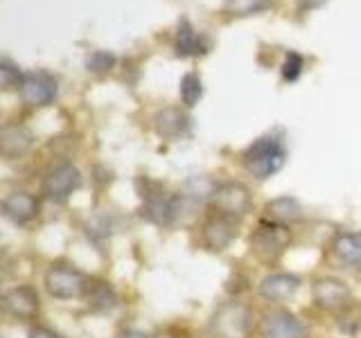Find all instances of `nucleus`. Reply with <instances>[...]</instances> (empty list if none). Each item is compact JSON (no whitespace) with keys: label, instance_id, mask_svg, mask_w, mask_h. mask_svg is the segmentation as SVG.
<instances>
[{"label":"nucleus","instance_id":"9d476101","mask_svg":"<svg viewBox=\"0 0 361 338\" xmlns=\"http://www.w3.org/2000/svg\"><path fill=\"white\" fill-rule=\"evenodd\" d=\"M199 230L201 246L210 253H221L237 239V221L217 212H210V217L201 223Z\"/></svg>","mask_w":361,"mask_h":338},{"label":"nucleus","instance_id":"39448f33","mask_svg":"<svg viewBox=\"0 0 361 338\" xmlns=\"http://www.w3.org/2000/svg\"><path fill=\"white\" fill-rule=\"evenodd\" d=\"M208 203L212 212L231 217L235 221L244 219L246 214L253 210L251 189L244 183H240V180H224V183H217Z\"/></svg>","mask_w":361,"mask_h":338},{"label":"nucleus","instance_id":"412c9836","mask_svg":"<svg viewBox=\"0 0 361 338\" xmlns=\"http://www.w3.org/2000/svg\"><path fill=\"white\" fill-rule=\"evenodd\" d=\"M271 7V0H224V11L228 16H253Z\"/></svg>","mask_w":361,"mask_h":338},{"label":"nucleus","instance_id":"4be33fe9","mask_svg":"<svg viewBox=\"0 0 361 338\" xmlns=\"http://www.w3.org/2000/svg\"><path fill=\"white\" fill-rule=\"evenodd\" d=\"M180 101H183V106L192 108L197 106V101L201 99L203 95V84H201V77L197 73H188L183 75V79H180Z\"/></svg>","mask_w":361,"mask_h":338},{"label":"nucleus","instance_id":"ddd939ff","mask_svg":"<svg viewBox=\"0 0 361 338\" xmlns=\"http://www.w3.org/2000/svg\"><path fill=\"white\" fill-rule=\"evenodd\" d=\"M39 214V201L30 192H9L3 199V217L14 225H25Z\"/></svg>","mask_w":361,"mask_h":338},{"label":"nucleus","instance_id":"9b49d317","mask_svg":"<svg viewBox=\"0 0 361 338\" xmlns=\"http://www.w3.org/2000/svg\"><path fill=\"white\" fill-rule=\"evenodd\" d=\"M3 309L9 318L20 320V323H30L37 320L39 309H41V300L37 289H32L27 284H18L11 287L3 293Z\"/></svg>","mask_w":361,"mask_h":338},{"label":"nucleus","instance_id":"cd10ccee","mask_svg":"<svg viewBox=\"0 0 361 338\" xmlns=\"http://www.w3.org/2000/svg\"><path fill=\"white\" fill-rule=\"evenodd\" d=\"M118 338H149L145 332H138V330H127V332H122Z\"/></svg>","mask_w":361,"mask_h":338},{"label":"nucleus","instance_id":"423d86ee","mask_svg":"<svg viewBox=\"0 0 361 338\" xmlns=\"http://www.w3.org/2000/svg\"><path fill=\"white\" fill-rule=\"evenodd\" d=\"M251 325V311L240 302H228L214 311L210 332L214 338H246Z\"/></svg>","mask_w":361,"mask_h":338},{"label":"nucleus","instance_id":"f257e3e1","mask_svg":"<svg viewBox=\"0 0 361 338\" xmlns=\"http://www.w3.org/2000/svg\"><path fill=\"white\" fill-rule=\"evenodd\" d=\"M246 172L257 180H269L276 176L287 163V146L282 135L278 133H267L262 138L253 140L246 146L242 156Z\"/></svg>","mask_w":361,"mask_h":338},{"label":"nucleus","instance_id":"5701e85b","mask_svg":"<svg viewBox=\"0 0 361 338\" xmlns=\"http://www.w3.org/2000/svg\"><path fill=\"white\" fill-rule=\"evenodd\" d=\"M23 79H25V75L18 70V65L14 61H11V59H3V61H0V84H3L5 90L20 88Z\"/></svg>","mask_w":361,"mask_h":338},{"label":"nucleus","instance_id":"a211bd4d","mask_svg":"<svg viewBox=\"0 0 361 338\" xmlns=\"http://www.w3.org/2000/svg\"><path fill=\"white\" fill-rule=\"evenodd\" d=\"M302 217V206L298 199L293 196H278L274 201H269L264 206V219L282 223V225H291Z\"/></svg>","mask_w":361,"mask_h":338},{"label":"nucleus","instance_id":"20e7f679","mask_svg":"<svg viewBox=\"0 0 361 338\" xmlns=\"http://www.w3.org/2000/svg\"><path fill=\"white\" fill-rule=\"evenodd\" d=\"M291 244L289 225L262 221L251 232V255L264 264H276Z\"/></svg>","mask_w":361,"mask_h":338},{"label":"nucleus","instance_id":"7ed1b4c3","mask_svg":"<svg viewBox=\"0 0 361 338\" xmlns=\"http://www.w3.org/2000/svg\"><path fill=\"white\" fill-rule=\"evenodd\" d=\"M140 199H142V217H147L156 225H172L178 217L180 196L169 194V192L154 180H138Z\"/></svg>","mask_w":361,"mask_h":338},{"label":"nucleus","instance_id":"2eb2a0df","mask_svg":"<svg viewBox=\"0 0 361 338\" xmlns=\"http://www.w3.org/2000/svg\"><path fill=\"white\" fill-rule=\"evenodd\" d=\"M154 129L165 140H178V138H183V135H188L190 118L180 108L169 106V108H163V111L156 113Z\"/></svg>","mask_w":361,"mask_h":338},{"label":"nucleus","instance_id":"aec40b11","mask_svg":"<svg viewBox=\"0 0 361 338\" xmlns=\"http://www.w3.org/2000/svg\"><path fill=\"white\" fill-rule=\"evenodd\" d=\"M86 298H88V307L95 311H111L118 304L116 291H113L106 282H95V284H90Z\"/></svg>","mask_w":361,"mask_h":338},{"label":"nucleus","instance_id":"0eeeda50","mask_svg":"<svg viewBox=\"0 0 361 338\" xmlns=\"http://www.w3.org/2000/svg\"><path fill=\"white\" fill-rule=\"evenodd\" d=\"M312 300L323 311H341L353 302V291L341 277L323 275L312 282Z\"/></svg>","mask_w":361,"mask_h":338},{"label":"nucleus","instance_id":"1a4fd4ad","mask_svg":"<svg viewBox=\"0 0 361 338\" xmlns=\"http://www.w3.org/2000/svg\"><path fill=\"white\" fill-rule=\"evenodd\" d=\"M23 104L30 108H43L50 106L56 97V79L45 70L25 73V79L18 88Z\"/></svg>","mask_w":361,"mask_h":338},{"label":"nucleus","instance_id":"b1692460","mask_svg":"<svg viewBox=\"0 0 361 338\" xmlns=\"http://www.w3.org/2000/svg\"><path fill=\"white\" fill-rule=\"evenodd\" d=\"M302 65H305L302 56L298 52H289L285 56V63H282V79L285 82H296L302 73Z\"/></svg>","mask_w":361,"mask_h":338},{"label":"nucleus","instance_id":"f3484780","mask_svg":"<svg viewBox=\"0 0 361 338\" xmlns=\"http://www.w3.org/2000/svg\"><path fill=\"white\" fill-rule=\"evenodd\" d=\"M174 52L178 56H199V54H206V41H203L201 34L190 25V20H180L178 27H176V37H174Z\"/></svg>","mask_w":361,"mask_h":338},{"label":"nucleus","instance_id":"dca6fc26","mask_svg":"<svg viewBox=\"0 0 361 338\" xmlns=\"http://www.w3.org/2000/svg\"><path fill=\"white\" fill-rule=\"evenodd\" d=\"M330 248L338 264L361 268V232H336Z\"/></svg>","mask_w":361,"mask_h":338},{"label":"nucleus","instance_id":"bb28decb","mask_svg":"<svg viewBox=\"0 0 361 338\" xmlns=\"http://www.w3.org/2000/svg\"><path fill=\"white\" fill-rule=\"evenodd\" d=\"M296 3H298V9L300 11H312V9L323 7L327 0H296Z\"/></svg>","mask_w":361,"mask_h":338},{"label":"nucleus","instance_id":"4468645a","mask_svg":"<svg viewBox=\"0 0 361 338\" xmlns=\"http://www.w3.org/2000/svg\"><path fill=\"white\" fill-rule=\"evenodd\" d=\"M300 289V277L293 273H271L262 277L257 287L259 298H264L267 302H285L289 298L296 296V291Z\"/></svg>","mask_w":361,"mask_h":338},{"label":"nucleus","instance_id":"f03ea898","mask_svg":"<svg viewBox=\"0 0 361 338\" xmlns=\"http://www.w3.org/2000/svg\"><path fill=\"white\" fill-rule=\"evenodd\" d=\"M90 277L79 270L73 264H66V262H56L52 264L43 275V287L48 291L50 298L56 300H79V298H86V293L90 289Z\"/></svg>","mask_w":361,"mask_h":338},{"label":"nucleus","instance_id":"393cba45","mask_svg":"<svg viewBox=\"0 0 361 338\" xmlns=\"http://www.w3.org/2000/svg\"><path fill=\"white\" fill-rule=\"evenodd\" d=\"M113 63H116V56L109 52H93L86 59V68L90 73H109Z\"/></svg>","mask_w":361,"mask_h":338},{"label":"nucleus","instance_id":"f8f14e48","mask_svg":"<svg viewBox=\"0 0 361 338\" xmlns=\"http://www.w3.org/2000/svg\"><path fill=\"white\" fill-rule=\"evenodd\" d=\"M259 336L262 338H307L302 320L296 313L287 309L267 311L259 323Z\"/></svg>","mask_w":361,"mask_h":338},{"label":"nucleus","instance_id":"6e6552de","mask_svg":"<svg viewBox=\"0 0 361 338\" xmlns=\"http://www.w3.org/2000/svg\"><path fill=\"white\" fill-rule=\"evenodd\" d=\"M82 185V172L73 163H61L52 167L43 178V194L54 203H63Z\"/></svg>","mask_w":361,"mask_h":338},{"label":"nucleus","instance_id":"a878e982","mask_svg":"<svg viewBox=\"0 0 361 338\" xmlns=\"http://www.w3.org/2000/svg\"><path fill=\"white\" fill-rule=\"evenodd\" d=\"M27 338H63V336L56 334L54 330H50V327L37 325V327H32V330H30V336Z\"/></svg>","mask_w":361,"mask_h":338},{"label":"nucleus","instance_id":"6ab92c4d","mask_svg":"<svg viewBox=\"0 0 361 338\" xmlns=\"http://www.w3.org/2000/svg\"><path fill=\"white\" fill-rule=\"evenodd\" d=\"M5 158H18L32 146V133L25 127H5L0 135Z\"/></svg>","mask_w":361,"mask_h":338}]
</instances>
